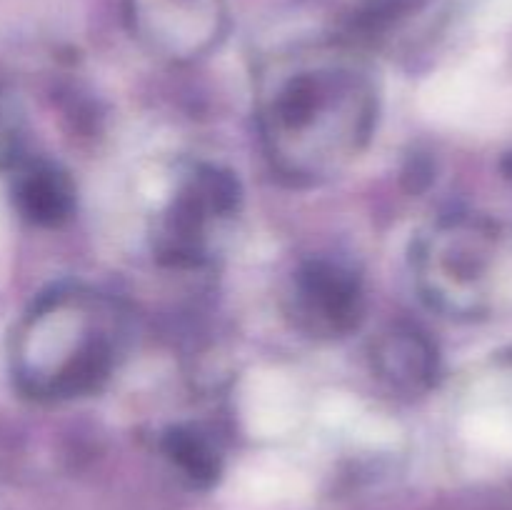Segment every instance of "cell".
<instances>
[{
	"instance_id": "cell-1",
	"label": "cell",
	"mask_w": 512,
	"mask_h": 510,
	"mask_svg": "<svg viewBox=\"0 0 512 510\" xmlns=\"http://www.w3.org/2000/svg\"><path fill=\"white\" fill-rule=\"evenodd\" d=\"M373 85L340 63L300 65L260 85L263 133L273 160L300 178L343 170L373 128Z\"/></svg>"
},
{
	"instance_id": "cell-2",
	"label": "cell",
	"mask_w": 512,
	"mask_h": 510,
	"mask_svg": "<svg viewBox=\"0 0 512 510\" xmlns=\"http://www.w3.org/2000/svg\"><path fill=\"white\" fill-rule=\"evenodd\" d=\"M118 345V315L103 298L58 295L25 328L20 345L23 378L38 393L75 395L105 378Z\"/></svg>"
},
{
	"instance_id": "cell-3",
	"label": "cell",
	"mask_w": 512,
	"mask_h": 510,
	"mask_svg": "<svg viewBox=\"0 0 512 510\" xmlns=\"http://www.w3.org/2000/svg\"><path fill=\"white\" fill-rule=\"evenodd\" d=\"M500 235L478 218L448 220L428 245L423 278L445 310L455 315H483L493 303L498 280Z\"/></svg>"
},
{
	"instance_id": "cell-4",
	"label": "cell",
	"mask_w": 512,
	"mask_h": 510,
	"mask_svg": "<svg viewBox=\"0 0 512 510\" xmlns=\"http://www.w3.org/2000/svg\"><path fill=\"white\" fill-rule=\"evenodd\" d=\"M238 413L245 428L258 438H283L303 420V390L283 370L258 368L240 383Z\"/></svg>"
}]
</instances>
